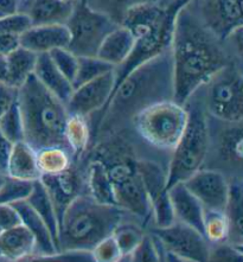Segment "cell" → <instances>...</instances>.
Instances as JSON below:
<instances>
[{
	"label": "cell",
	"instance_id": "46",
	"mask_svg": "<svg viewBox=\"0 0 243 262\" xmlns=\"http://www.w3.org/2000/svg\"><path fill=\"white\" fill-rule=\"evenodd\" d=\"M12 146L13 143H11L0 130V170L5 171L10 153L12 151Z\"/></svg>",
	"mask_w": 243,
	"mask_h": 262
},
{
	"label": "cell",
	"instance_id": "32",
	"mask_svg": "<svg viewBox=\"0 0 243 262\" xmlns=\"http://www.w3.org/2000/svg\"><path fill=\"white\" fill-rule=\"evenodd\" d=\"M112 235L120 249L121 261H129V255L143 239L145 233L137 223L125 222L123 220L121 223L118 224Z\"/></svg>",
	"mask_w": 243,
	"mask_h": 262
},
{
	"label": "cell",
	"instance_id": "5",
	"mask_svg": "<svg viewBox=\"0 0 243 262\" xmlns=\"http://www.w3.org/2000/svg\"><path fill=\"white\" fill-rule=\"evenodd\" d=\"M184 106L188 110V122L184 133L170 156L167 164V189L203 167L209 147L208 115L200 97L193 94Z\"/></svg>",
	"mask_w": 243,
	"mask_h": 262
},
{
	"label": "cell",
	"instance_id": "27",
	"mask_svg": "<svg viewBox=\"0 0 243 262\" xmlns=\"http://www.w3.org/2000/svg\"><path fill=\"white\" fill-rule=\"evenodd\" d=\"M242 179L241 177L229 178V194H228L227 205L224 208V214L227 216L229 235L228 243L237 248L243 247V230H242Z\"/></svg>",
	"mask_w": 243,
	"mask_h": 262
},
{
	"label": "cell",
	"instance_id": "37",
	"mask_svg": "<svg viewBox=\"0 0 243 262\" xmlns=\"http://www.w3.org/2000/svg\"><path fill=\"white\" fill-rule=\"evenodd\" d=\"M33 183L31 181L12 178L7 176L0 188V204H13L20 201H26L31 193Z\"/></svg>",
	"mask_w": 243,
	"mask_h": 262
},
{
	"label": "cell",
	"instance_id": "18",
	"mask_svg": "<svg viewBox=\"0 0 243 262\" xmlns=\"http://www.w3.org/2000/svg\"><path fill=\"white\" fill-rule=\"evenodd\" d=\"M69 30L65 24L30 26L19 35L20 47L29 49L37 55L49 54L58 48H68Z\"/></svg>",
	"mask_w": 243,
	"mask_h": 262
},
{
	"label": "cell",
	"instance_id": "38",
	"mask_svg": "<svg viewBox=\"0 0 243 262\" xmlns=\"http://www.w3.org/2000/svg\"><path fill=\"white\" fill-rule=\"evenodd\" d=\"M49 56H50L51 61L54 62L56 68H57L59 72L64 75V76L73 83L77 70L78 56L73 54V52L68 50L67 48L54 49V50L49 52Z\"/></svg>",
	"mask_w": 243,
	"mask_h": 262
},
{
	"label": "cell",
	"instance_id": "40",
	"mask_svg": "<svg viewBox=\"0 0 243 262\" xmlns=\"http://www.w3.org/2000/svg\"><path fill=\"white\" fill-rule=\"evenodd\" d=\"M129 261L134 262H158L159 255L157 252V247L153 236L149 234H145L144 237L136 247L132 254L129 255Z\"/></svg>",
	"mask_w": 243,
	"mask_h": 262
},
{
	"label": "cell",
	"instance_id": "13",
	"mask_svg": "<svg viewBox=\"0 0 243 262\" xmlns=\"http://www.w3.org/2000/svg\"><path fill=\"white\" fill-rule=\"evenodd\" d=\"M151 233L156 235L179 261H209L210 243L203 234L192 227L175 221L165 228L153 227Z\"/></svg>",
	"mask_w": 243,
	"mask_h": 262
},
{
	"label": "cell",
	"instance_id": "28",
	"mask_svg": "<svg viewBox=\"0 0 243 262\" xmlns=\"http://www.w3.org/2000/svg\"><path fill=\"white\" fill-rule=\"evenodd\" d=\"M64 138L75 160L81 159L93 143V130L88 118L69 114L64 127Z\"/></svg>",
	"mask_w": 243,
	"mask_h": 262
},
{
	"label": "cell",
	"instance_id": "26",
	"mask_svg": "<svg viewBox=\"0 0 243 262\" xmlns=\"http://www.w3.org/2000/svg\"><path fill=\"white\" fill-rule=\"evenodd\" d=\"M85 193L93 200L103 204H114V186L103 163L91 158L84 170Z\"/></svg>",
	"mask_w": 243,
	"mask_h": 262
},
{
	"label": "cell",
	"instance_id": "44",
	"mask_svg": "<svg viewBox=\"0 0 243 262\" xmlns=\"http://www.w3.org/2000/svg\"><path fill=\"white\" fill-rule=\"evenodd\" d=\"M18 100V88L0 82V117Z\"/></svg>",
	"mask_w": 243,
	"mask_h": 262
},
{
	"label": "cell",
	"instance_id": "11",
	"mask_svg": "<svg viewBox=\"0 0 243 262\" xmlns=\"http://www.w3.org/2000/svg\"><path fill=\"white\" fill-rule=\"evenodd\" d=\"M137 172L151 205V219L156 228H165L175 222L167 189V167L153 159H138Z\"/></svg>",
	"mask_w": 243,
	"mask_h": 262
},
{
	"label": "cell",
	"instance_id": "19",
	"mask_svg": "<svg viewBox=\"0 0 243 262\" xmlns=\"http://www.w3.org/2000/svg\"><path fill=\"white\" fill-rule=\"evenodd\" d=\"M74 4L65 0H20L19 13L29 18L31 26L65 24Z\"/></svg>",
	"mask_w": 243,
	"mask_h": 262
},
{
	"label": "cell",
	"instance_id": "2",
	"mask_svg": "<svg viewBox=\"0 0 243 262\" xmlns=\"http://www.w3.org/2000/svg\"><path fill=\"white\" fill-rule=\"evenodd\" d=\"M188 4L175 17L170 47L173 101L183 106L212 75L230 62L238 61L231 55L226 42L201 23Z\"/></svg>",
	"mask_w": 243,
	"mask_h": 262
},
{
	"label": "cell",
	"instance_id": "15",
	"mask_svg": "<svg viewBox=\"0 0 243 262\" xmlns=\"http://www.w3.org/2000/svg\"><path fill=\"white\" fill-rule=\"evenodd\" d=\"M114 88V70L74 88L67 102L69 114H78L92 119L106 106Z\"/></svg>",
	"mask_w": 243,
	"mask_h": 262
},
{
	"label": "cell",
	"instance_id": "50",
	"mask_svg": "<svg viewBox=\"0 0 243 262\" xmlns=\"http://www.w3.org/2000/svg\"><path fill=\"white\" fill-rule=\"evenodd\" d=\"M65 2H73L74 3V2H76V0H65Z\"/></svg>",
	"mask_w": 243,
	"mask_h": 262
},
{
	"label": "cell",
	"instance_id": "6",
	"mask_svg": "<svg viewBox=\"0 0 243 262\" xmlns=\"http://www.w3.org/2000/svg\"><path fill=\"white\" fill-rule=\"evenodd\" d=\"M188 117L185 106L173 100L162 101L138 113L130 125L146 145L171 156L184 133Z\"/></svg>",
	"mask_w": 243,
	"mask_h": 262
},
{
	"label": "cell",
	"instance_id": "16",
	"mask_svg": "<svg viewBox=\"0 0 243 262\" xmlns=\"http://www.w3.org/2000/svg\"><path fill=\"white\" fill-rule=\"evenodd\" d=\"M39 181L42 182L51 198L59 227L63 212L70 202L75 200L78 194L85 193L84 174H82V172L73 164L68 170L61 173L40 176Z\"/></svg>",
	"mask_w": 243,
	"mask_h": 262
},
{
	"label": "cell",
	"instance_id": "31",
	"mask_svg": "<svg viewBox=\"0 0 243 262\" xmlns=\"http://www.w3.org/2000/svg\"><path fill=\"white\" fill-rule=\"evenodd\" d=\"M36 162L40 176L57 174L68 170L75 162L70 149L62 146H49L36 151Z\"/></svg>",
	"mask_w": 243,
	"mask_h": 262
},
{
	"label": "cell",
	"instance_id": "10",
	"mask_svg": "<svg viewBox=\"0 0 243 262\" xmlns=\"http://www.w3.org/2000/svg\"><path fill=\"white\" fill-rule=\"evenodd\" d=\"M211 119L216 127L214 129L208 123L209 147L203 167L208 164H214L210 168L223 172L228 178L241 177L242 122H224L215 118Z\"/></svg>",
	"mask_w": 243,
	"mask_h": 262
},
{
	"label": "cell",
	"instance_id": "7",
	"mask_svg": "<svg viewBox=\"0 0 243 262\" xmlns=\"http://www.w3.org/2000/svg\"><path fill=\"white\" fill-rule=\"evenodd\" d=\"M243 76L241 61H233L194 92L209 117L224 122H242Z\"/></svg>",
	"mask_w": 243,
	"mask_h": 262
},
{
	"label": "cell",
	"instance_id": "3",
	"mask_svg": "<svg viewBox=\"0 0 243 262\" xmlns=\"http://www.w3.org/2000/svg\"><path fill=\"white\" fill-rule=\"evenodd\" d=\"M126 215L118 205L99 203L87 193L78 194L59 222L58 252H91L97 242L113 234Z\"/></svg>",
	"mask_w": 243,
	"mask_h": 262
},
{
	"label": "cell",
	"instance_id": "8",
	"mask_svg": "<svg viewBox=\"0 0 243 262\" xmlns=\"http://www.w3.org/2000/svg\"><path fill=\"white\" fill-rule=\"evenodd\" d=\"M65 26L69 30L68 50L76 56H96L108 33L119 26L106 14L89 6L87 0H76Z\"/></svg>",
	"mask_w": 243,
	"mask_h": 262
},
{
	"label": "cell",
	"instance_id": "45",
	"mask_svg": "<svg viewBox=\"0 0 243 262\" xmlns=\"http://www.w3.org/2000/svg\"><path fill=\"white\" fill-rule=\"evenodd\" d=\"M19 46V36L18 35L0 33V55L7 56Z\"/></svg>",
	"mask_w": 243,
	"mask_h": 262
},
{
	"label": "cell",
	"instance_id": "20",
	"mask_svg": "<svg viewBox=\"0 0 243 262\" xmlns=\"http://www.w3.org/2000/svg\"><path fill=\"white\" fill-rule=\"evenodd\" d=\"M19 214L21 224L28 229L35 238V255L31 260H40L58 253L57 246L52 235L44 223V221L37 215V212L30 207L26 201H20L11 204Z\"/></svg>",
	"mask_w": 243,
	"mask_h": 262
},
{
	"label": "cell",
	"instance_id": "35",
	"mask_svg": "<svg viewBox=\"0 0 243 262\" xmlns=\"http://www.w3.org/2000/svg\"><path fill=\"white\" fill-rule=\"evenodd\" d=\"M87 2L92 9L106 14L120 25L123 16L132 7L141 4L159 3L163 0H87Z\"/></svg>",
	"mask_w": 243,
	"mask_h": 262
},
{
	"label": "cell",
	"instance_id": "36",
	"mask_svg": "<svg viewBox=\"0 0 243 262\" xmlns=\"http://www.w3.org/2000/svg\"><path fill=\"white\" fill-rule=\"evenodd\" d=\"M0 130L11 143L24 140L23 118L18 100L0 117Z\"/></svg>",
	"mask_w": 243,
	"mask_h": 262
},
{
	"label": "cell",
	"instance_id": "9",
	"mask_svg": "<svg viewBox=\"0 0 243 262\" xmlns=\"http://www.w3.org/2000/svg\"><path fill=\"white\" fill-rule=\"evenodd\" d=\"M189 2L190 0H173L169 13L166 14L165 18L160 23L157 24L149 31L144 33L143 36L134 38V46L128 57L126 58V61L122 64L114 68L113 92L117 89L119 83L133 69H136L137 67L141 66L143 63L149 61L151 58L170 49L175 17H177L182 7H184ZM113 92H112V94H113Z\"/></svg>",
	"mask_w": 243,
	"mask_h": 262
},
{
	"label": "cell",
	"instance_id": "47",
	"mask_svg": "<svg viewBox=\"0 0 243 262\" xmlns=\"http://www.w3.org/2000/svg\"><path fill=\"white\" fill-rule=\"evenodd\" d=\"M20 0H0V18L19 13Z\"/></svg>",
	"mask_w": 243,
	"mask_h": 262
},
{
	"label": "cell",
	"instance_id": "42",
	"mask_svg": "<svg viewBox=\"0 0 243 262\" xmlns=\"http://www.w3.org/2000/svg\"><path fill=\"white\" fill-rule=\"evenodd\" d=\"M30 26H31V23H30L29 18L23 13L0 18V33H12V35L19 36Z\"/></svg>",
	"mask_w": 243,
	"mask_h": 262
},
{
	"label": "cell",
	"instance_id": "4",
	"mask_svg": "<svg viewBox=\"0 0 243 262\" xmlns=\"http://www.w3.org/2000/svg\"><path fill=\"white\" fill-rule=\"evenodd\" d=\"M18 104L23 118L24 141L38 151L49 146L68 148L64 127L69 112L67 104L50 93L35 75L18 89Z\"/></svg>",
	"mask_w": 243,
	"mask_h": 262
},
{
	"label": "cell",
	"instance_id": "22",
	"mask_svg": "<svg viewBox=\"0 0 243 262\" xmlns=\"http://www.w3.org/2000/svg\"><path fill=\"white\" fill-rule=\"evenodd\" d=\"M35 255V238L23 224L0 233V260L25 261Z\"/></svg>",
	"mask_w": 243,
	"mask_h": 262
},
{
	"label": "cell",
	"instance_id": "1",
	"mask_svg": "<svg viewBox=\"0 0 243 262\" xmlns=\"http://www.w3.org/2000/svg\"><path fill=\"white\" fill-rule=\"evenodd\" d=\"M171 49L133 69L119 83L101 113L88 119L93 141L120 134L138 113L152 104L173 100Z\"/></svg>",
	"mask_w": 243,
	"mask_h": 262
},
{
	"label": "cell",
	"instance_id": "39",
	"mask_svg": "<svg viewBox=\"0 0 243 262\" xmlns=\"http://www.w3.org/2000/svg\"><path fill=\"white\" fill-rule=\"evenodd\" d=\"M92 259L96 262H119L121 261V253L113 235L104 237L97 242L91 250Z\"/></svg>",
	"mask_w": 243,
	"mask_h": 262
},
{
	"label": "cell",
	"instance_id": "23",
	"mask_svg": "<svg viewBox=\"0 0 243 262\" xmlns=\"http://www.w3.org/2000/svg\"><path fill=\"white\" fill-rule=\"evenodd\" d=\"M33 75L49 92L67 104L73 94V83L56 68L49 54H39Z\"/></svg>",
	"mask_w": 243,
	"mask_h": 262
},
{
	"label": "cell",
	"instance_id": "12",
	"mask_svg": "<svg viewBox=\"0 0 243 262\" xmlns=\"http://www.w3.org/2000/svg\"><path fill=\"white\" fill-rule=\"evenodd\" d=\"M243 0H190L188 6L201 23L224 40L243 26Z\"/></svg>",
	"mask_w": 243,
	"mask_h": 262
},
{
	"label": "cell",
	"instance_id": "48",
	"mask_svg": "<svg viewBox=\"0 0 243 262\" xmlns=\"http://www.w3.org/2000/svg\"><path fill=\"white\" fill-rule=\"evenodd\" d=\"M7 81V59L6 56L0 55V82Z\"/></svg>",
	"mask_w": 243,
	"mask_h": 262
},
{
	"label": "cell",
	"instance_id": "49",
	"mask_svg": "<svg viewBox=\"0 0 243 262\" xmlns=\"http://www.w3.org/2000/svg\"><path fill=\"white\" fill-rule=\"evenodd\" d=\"M6 178H7L6 172H5V171H3V170H0V188H2V186H3L4 182L6 181Z\"/></svg>",
	"mask_w": 243,
	"mask_h": 262
},
{
	"label": "cell",
	"instance_id": "29",
	"mask_svg": "<svg viewBox=\"0 0 243 262\" xmlns=\"http://www.w3.org/2000/svg\"><path fill=\"white\" fill-rule=\"evenodd\" d=\"M37 57L36 52L20 46L7 55V83L19 89L33 74Z\"/></svg>",
	"mask_w": 243,
	"mask_h": 262
},
{
	"label": "cell",
	"instance_id": "25",
	"mask_svg": "<svg viewBox=\"0 0 243 262\" xmlns=\"http://www.w3.org/2000/svg\"><path fill=\"white\" fill-rule=\"evenodd\" d=\"M134 46V37L125 26L119 25L108 33L97 50L96 56L114 67L122 64Z\"/></svg>",
	"mask_w": 243,
	"mask_h": 262
},
{
	"label": "cell",
	"instance_id": "24",
	"mask_svg": "<svg viewBox=\"0 0 243 262\" xmlns=\"http://www.w3.org/2000/svg\"><path fill=\"white\" fill-rule=\"evenodd\" d=\"M9 177L23 181H38L40 172L36 162V151L24 140L14 143L5 168Z\"/></svg>",
	"mask_w": 243,
	"mask_h": 262
},
{
	"label": "cell",
	"instance_id": "41",
	"mask_svg": "<svg viewBox=\"0 0 243 262\" xmlns=\"http://www.w3.org/2000/svg\"><path fill=\"white\" fill-rule=\"evenodd\" d=\"M243 252L241 248H237L228 242L210 245L209 252V261L219 262H242Z\"/></svg>",
	"mask_w": 243,
	"mask_h": 262
},
{
	"label": "cell",
	"instance_id": "33",
	"mask_svg": "<svg viewBox=\"0 0 243 262\" xmlns=\"http://www.w3.org/2000/svg\"><path fill=\"white\" fill-rule=\"evenodd\" d=\"M114 67L97 56H80L77 63V70L73 81L74 88L95 80L102 75L113 72Z\"/></svg>",
	"mask_w": 243,
	"mask_h": 262
},
{
	"label": "cell",
	"instance_id": "14",
	"mask_svg": "<svg viewBox=\"0 0 243 262\" xmlns=\"http://www.w3.org/2000/svg\"><path fill=\"white\" fill-rule=\"evenodd\" d=\"M182 183L204 209L224 211L229 194V178L223 172L202 167Z\"/></svg>",
	"mask_w": 243,
	"mask_h": 262
},
{
	"label": "cell",
	"instance_id": "21",
	"mask_svg": "<svg viewBox=\"0 0 243 262\" xmlns=\"http://www.w3.org/2000/svg\"><path fill=\"white\" fill-rule=\"evenodd\" d=\"M169 196L173 208L175 221L192 227L203 234L204 208L183 183H177L169 188Z\"/></svg>",
	"mask_w": 243,
	"mask_h": 262
},
{
	"label": "cell",
	"instance_id": "30",
	"mask_svg": "<svg viewBox=\"0 0 243 262\" xmlns=\"http://www.w3.org/2000/svg\"><path fill=\"white\" fill-rule=\"evenodd\" d=\"M28 202L30 207L37 212L40 219L44 221L47 227L50 230V233L54 237L56 246L58 245V220L57 215H56L55 207L52 204V201L50 196H49L48 191L44 188L42 182L35 181L33 183V188L30 196L28 197ZM58 249V247H57Z\"/></svg>",
	"mask_w": 243,
	"mask_h": 262
},
{
	"label": "cell",
	"instance_id": "17",
	"mask_svg": "<svg viewBox=\"0 0 243 262\" xmlns=\"http://www.w3.org/2000/svg\"><path fill=\"white\" fill-rule=\"evenodd\" d=\"M113 186L115 205L139 220L140 224H145L151 219V205L138 172L133 177Z\"/></svg>",
	"mask_w": 243,
	"mask_h": 262
},
{
	"label": "cell",
	"instance_id": "34",
	"mask_svg": "<svg viewBox=\"0 0 243 262\" xmlns=\"http://www.w3.org/2000/svg\"><path fill=\"white\" fill-rule=\"evenodd\" d=\"M203 235L210 245H217L228 241L229 226L224 211L204 209Z\"/></svg>",
	"mask_w": 243,
	"mask_h": 262
},
{
	"label": "cell",
	"instance_id": "43",
	"mask_svg": "<svg viewBox=\"0 0 243 262\" xmlns=\"http://www.w3.org/2000/svg\"><path fill=\"white\" fill-rule=\"evenodd\" d=\"M21 224L18 211L11 204H0V233Z\"/></svg>",
	"mask_w": 243,
	"mask_h": 262
}]
</instances>
